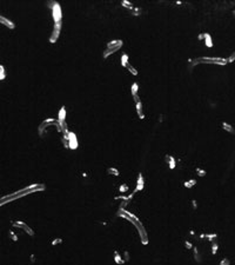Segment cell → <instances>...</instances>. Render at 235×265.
<instances>
[{"instance_id": "24", "label": "cell", "mask_w": 235, "mask_h": 265, "mask_svg": "<svg viewBox=\"0 0 235 265\" xmlns=\"http://www.w3.org/2000/svg\"><path fill=\"white\" fill-rule=\"evenodd\" d=\"M195 172H196V174H197L199 177H206V176H207V171L203 170V169H201V167H196V169H195Z\"/></svg>"}, {"instance_id": "22", "label": "cell", "mask_w": 235, "mask_h": 265, "mask_svg": "<svg viewBox=\"0 0 235 265\" xmlns=\"http://www.w3.org/2000/svg\"><path fill=\"white\" fill-rule=\"evenodd\" d=\"M206 238L209 242H215L218 239V233H206Z\"/></svg>"}, {"instance_id": "40", "label": "cell", "mask_w": 235, "mask_h": 265, "mask_svg": "<svg viewBox=\"0 0 235 265\" xmlns=\"http://www.w3.org/2000/svg\"><path fill=\"white\" fill-rule=\"evenodd\" d=\"M233 14H234V15H235V11H234V12H233Z\"/></svg>"}, {"instance_id": "28", "label": "cell", "mask_w": 235, "mask_h": 265, "mask_svg": "<svg viewBox=\"0 0 235 265\" xmlns=\"http://www.w3.org/2000/svg\"><path fill=\"white\" fill-rule=\"evenodd\" d=\"M6 78V71L3 65H0V80H4Z\"/></svg>"}, {"instance_id": "11", "label": "cell", "mask_w": 235, "mask_h": 265, "mask_svg": "<svg viewBox=\"0 0 235 265\" xmlns=\"http://www.w3.org/2000/svg\"><path fill=\"white\" fill-rule=\"evenodd\" d=\"M124 45V41L121 39H113L111 41L107 43V48H111V47H116V46H121L122 47Z\"/></svg>"}, {"instance_id": "37", "label": "cell", "mask_w": 235, "mask_h": 265, "mask_svg": "<svg viewBox=\"0 0 235 265\" xmlns=\"http://www.w3.org/2000/svg\"><path fill=\"white\" fill-rule=\"evenodd\" d=\"M199 238H200V239H203V238H206V233H201V234L199 236Z\"/></svg>"}, {"instance_id": "35", "label": "cell", "mask_w": 235, "mask_h": 265, "mask_svg": "<svg viewBox=\"0 0 235 265\" xmlns=\"http://www.w3.org/2000/svg\"><path fill=\"white\" fill-rule=\"evenodd\" d=\"M124 255H125V262H128V260H129V253H128L127 251H125Z\"/></svg>"}, {"instance_id": "20", "label": "cell", "mask_w": 235, "mask_h": 265, "mask_svg": "<svg viewBox=\"0 0 235 265\" xmlns=\"http://www.w3.org/2000/svg\"><path fill=\"white\" fill-rule=\"evenodd\" d=\"M193 257H194V259H195V262H197V263H201L202 262V258H201V256H200V253H199V250H197V248L196 246H194L193 248Z\"/></svg>"}, {"instance_id": "5", "label": "cell", "mask_w": 235, "mask_h": 265, "mask_svg": "<svg viewBox=\"0 0 235 265\" xmlns=\"http://www.w3.org/2000/svg\"><path fill=\"white\" fill-rule=\"evenodd\" d=\"M12 225L14 226V227H18V229H21V230H24L26 233H28L29 236H31V237H34V231L29 227L25 222H22V220H13L12 222Z\"/></svg>"}, {"instance_id": "3", "label": "cell", "mask_w": 235, "mask_h": 265, "mask_svg": "<svg viewBox=\"0 0 235 265\" xmlns=\"http://www.w3.org/2000/svg\"><path fill=\"white\" fill-rule=\"evenodd\" d=\"M48 6L52 10V18L54 20V22H59L63 21V11H61V6L59 5L56 1H48Z\"/></svg>"}, {"instance_id": "27", "label": "cell", "mask_w": 235, "mask_h": 265, "mask_svg": "<svg viewBox=\"0 0 235 265\" xmlns=\"http://www.w3.org/2000/svg\"><path fill=\"white\" fill-rule=\"evenodd\" d=\"M126 69H127V70L129 71V73H132L133 76H138V73H139V72H138V70H136V69H135L134 66H132L131 64H129V65H128V66H127Z\"/></svg>"}, {"instance_id": "21", "label": "cell", "mask_w": 235, "mask_h": 265, "mask_svg": "<svg viewBox=\"0 0 235 265\" xmlns=\"http://www.w3.org/2000/svg\"><path fill=\"white\" fill-rule=\"evenodd\" d=\"M128 190H129V187H128V185H127L126 183L121 184L119 187H117V191H119L121 194H125V193H127V192H128Z\"/></svg>"}, {"instance_id": "9", "label": "cell", "mask_w": 235, "mask_h": 265, "mask_svg": "<svg viewBox=\"0 0 235 265\" xmlns=\"http://www.w3.org/2000/svg\"><path fill=\"white\" fill-rule=\"evenodd\" d=\"M135 108H136L138 117L140 118V119H145V114H143V106H142L141 100H138V101L135 103Z\"/></svg>"}, {"instance_id": "26", "label": "cell", "mask_w": 235, "mask_h": 265, "mask_svg": "<svg viewBox=\"0 0 235 265\" xmlns=\"http://www.w3.org/2000/svg\"><path fill=\"white\" fill-rule=\"evenodd\" d=\"M51 244H52V246H56L58 244H63V238H60V237H55L54 239H52Z\"/></svg>"}, {"instance_id": "32", "label": "cell", "mask_w": 235, "mask_h": 265, "mask_svg": "<svg viewBox=\"0 0 235 265\" xmlns=\"http://www.w3.org/2000/svg\"><path fill=\"white\" fill-rule=\"evenodd\" d=\"M184 245H185V246H186V249H188V250H191V249H193V248H194L193 243H192V242H189V241H185V242H184Z\"/></svg>"}, {"instance_id": "8", "label": "cell", "mask_w": 235, "mask_h": 265, "mask_svg": "<svg viewBox=\"0 0 235 265\" xmlns=\"http://www.w3.org/2000/svg\"><path fill=\"white\" fill-rule=\"evenodd\" d=\"M78 147V138L73 132H68V149L75 150Z\"/></svg>"}, {"instance_id": "25", "label": "cell", "mask_w": 235, "mask_h": 265, "mask_svg": "<svg viewBox=\"0 0 235 265\" xmlns=\"http://www.w3.org/2000/svg\"><path fill=\"white\" fill-rule=\"evenodd\" d=\"M131 13H132L133 15H135V17H139V15H141L142 10H141L140 7H133V10L131 11Z\"/></svg>"}, {"instance_id": "33", "label": "cell", "mask_w": 235, "mask_h": 265, "mask_svg": "<svg viewBox=\"0 0 235 265\" xmlns=\"http://www.w3.org/2000/svg\"><path fill=\"white\" fill-rule=\"evenodd\" d=\"M191 204H192L193 210H196V209H197L199 204H197V200H196V199H192V200H191Z\"/></svg>"}, {"instance_id": "13", "label": "cell", "mask_w": 235, "mask_h": 265, "mask_svg": "<svg viewBox=\"0 0 235 265\" xmlns=\"http://www.w3.org/2000/svg\"><path fill=\"white\" fill-rule=\"evenodd\" d=\"M166 160H167V164H168V167L170 170H174L175 166H176V163H175V158L170 155H166Z\"/></svg>"}, {"instance_id": "10", "label": "cell", "mask_w": 235, "mask_h": 265, "mask_svg": "<svg viewBox=\"0 0 235 265\" xmlns=\"http://www.w3.org/2000/svg\"><path fill=\"white\" fill-rule=\"evenodd\" d=\"M138 91H139V85L136 83H133L132 84V87H131V92H132V96H133V99H134L135 103L138 100H140L139 97H138Z\"/></svg>"}, {"instance_id": "6", "label": "cell", "mask_w": 235, "mask_h": 265, "mask_svg": "<svg viewBox=\"0 0 235 265\" xmlns=\"http://www.w3.org/2000/svg\"><path fill=\"white\" fill-rule=\"evenodd\" d=\"M56 123H58V120L53 119V118H48V119L44 120V122L40 124V126H39V133H40V136H42V134L45 133V129H46V127H48V126H51V125H56Z\"/></svg>"}, {"instance_id": "14", "label": "cell", "mask_w": 235, "mask_h": 265, "mask_svg": "<svg viewBox=\"0 0 235 265\" xmlns=\"http://www.w3.org/2000/svg\"><path fill=\"white\" fill-rule=\"evenodd\" d=\"M121 48V46H116V47H111V48H106L105 50V52H104V58L105 59H107L111 54H113L114 52H116V51H119Z\"/></svg>"}, {"instance_id": "2", "label": "cell", "mask_w": 235, "mask_h": 265, "mask_svg": "<svg viewBox=\"0 0 235 265\" xmlns=\"http://www.w3.org/2000/svg\"><path fill=\"white\" fill-rule=\"evenodd\" d=\"M197 64H213V65L225 66L228 64V62L226 58H221V57H200L193 62V66Z\"/></svg>"}, {"instance_id": "17", "label": "cell", "mask_w": 235, "mask_h": 265, "mask_svg": "<svg viewBox=\"0 0 235 265\" xmlns=\"http://www.w3.org/2000/svg\"><path fill=\"white\" fill-rule=\"evenodd\" d=\"M196 180L195 179H188V180H185L184 182V186L186 187V189H192L193 186H195L196 185Z\"/></svg>"}, {"instance_id": "36", "label": "cell", "mask_w": 235, "mask_h": 265, "mask_svg": "<svg viewBox=\"0 0 235 265\" xmlns=\"http://www.w3.org/2000/svg\"><path fill=\"white\" fill-rule=\"evenodd\" d=\"M197 39H199V40H203V39H204V33H200V34L197 36Z\"/></svg>"}, {"instance_id": "19", "label": "cell", "mask_w": 235, "mask_h": 265, "mask_svg": "<svg viewBox=\"0 0 235 265\" xmlns=\"http://www.w3.org/2000/svg\"><path fill=\"white\" fill-rule=\"evenodd\" d=\"M107 173L109 176H114V177H119L120 176V172L116 167H108L107 169Z\"/></svg>"}, {"instance_id": "16", "label": "cell", "mask_w": 235, "mask_h": 265, "mask_svg": "<svg viewBox=\"0 0 235 265\" xmlns=\"http://www.w3.org/2000/svg\"><path fill=\"white\" fill-rule=\"evenodd\" d=\"M114 262H115L116 264H119V265H122V264L126 263L125 259H122V257L120 256V253L117 252V251H114Z\"/></svg>"}, {"instance_id": "29", "label": "cell", "mask_w": 235, "mask_h": 265, "mask_svg": "<svg viewBox=\"0 0 235 265\" xmlns=\"http://www.w3.org/2000/svg\"><path fill=\"white\" fill-rule=\"evenodd\" d=\"M218 250H219V244L216 242H213V244H212V255H216Z\"/></svg>"}, {"instance_id": "1", "label": "cell", "mask_w": 235, "mask_h": 265, "mask_svg": "<svg viewBox=\"0 0 235 265\" xmlns=\"http://www.w3.org/2000/svg\"><path fill=\"white\" fill-rule=\"evenodd\" d=\"M117 215H119L121 218H125V219H127V220H131V222L136 226V229H138V231H139V234H140V238H141L142 244H147V243H148V238H147V232H146L143 225H142V224L140 223V220L136 218V216H134L133 213L126 211L124 208H120V210H119V212H117Z\"/></svg>"}, {"instance_id": "4", "label": "cell", "mask_w": 235, "mask_h": 265, "mask_svg": "<svg viewBox=\"0 0 235 265\" xmlns=\"http://www.w3.org/2000/svg\"><path fill=\"white\" fill-rule=\"evenodd\" d=\"M61 28H63V21L54 22L53 29H52V34L49 37V43H52V44L56 43V40L59 39V36H60V33H61Z\"/></svg>"}, {"instance_id": "30", "label": "cell", "mask_w": 235, "mask_h": 265, "mask_svg": "<svg viewBox=\"0 0 235 265\" xmlns=\"http://www.w3.org/2000/svg\"><path fill=\"white\" fill-rule=\"evenodd\" d=\"M8 234H10V238L12 239V241H14V242H18V236L13 232V230H10L8 231Z\"/></svg>"}, {"instance_id": "34", "label": "cell", "mask_w": 235, "mask_h": 265, "mask_svg": "<svg viewBox=\"0 0 235 265\" xmlns=\"http://www.w3.org/2000/svg\"><path fill=\"white\" fill-rule=\"evenodd\" d=\"M227 62H228V63H234V62H235V52H233V53L229 55V58L227 59Z\"/></svg>"}, {"instance_id": "38", "label": "cell", "mask_w": 235, "mask_h": 265, "mask_svg": "<svg viewBox=\"0 0 235 265\" xmlns=\"http://www.w3.org/2000/svg\"><path fill=\"white\" fill-rule=\"evenodd\" d=\"M189 234L191 236H195V231L194 230H189Z\"/></svg>"}, {"instance_id": "23", "label": "cell", "mask_w": 235, "mask_h": 265, "mask_svg": "<svg viewBox=\"0 0 235 265\" xmlns=\"http://www.w3.org/2000/svg\"><path fill=\"white\" fill-rule=\"evenodd\" d=\"M121 5L124 6V7H126L128 11H132L133 10V4L131 3V1H127V0H122V1H121Z\"/></svg>"}, {"instance_id": "39", "label": "cell", "mask_w": 235, "mask_h": 265, "mask_svg": "<svg viewBox=\"0 0 235 265\" xmlns=\"http://www.w3.org/2000/svg\"><path fill=\"white\" fill-rule=\"evenodd\" d=\"M31 262H35V257H34V255H31Z\"/></svg>"}, {"instance_id": "12", "label": "cell", "mask_w": 235, "mask_h": 265, "mask_svg": "<svg viewBox=\"0 0 235 265\" xmlns=\"http://www.w3.org/2000/svg\"><path fill=\"white\" fill-rule=\"evenodd\" d=\"M221 129L223 130V131H226V132H228V133H232V134H235V130H234V127L230 125V124H228V123H226V122H222L221 123Z\"/></svg>"}, {"instance_id": "18", "label": "cell", "mask_w": 235, "mask_h": 265, "mask_svg": "<svg viewBox=\"0 0 235 265\" xmlns=\"http://www.w3.org/2000/svg\"><path fill=\"white\" fill-rule=\"evenodd\" d=\"M121 65L124 67H127L129 65V58H128V54L127 53H124L121 55Z\"/></svg>"}, {"instance_id": "15", "label": "cell", "mask_w": 235, "mask_h": 265, "mask_svg": "<svg viewBox=\"0 0 235 265\" xmlns=\"http://www.w3.org/2000/svg\"><path fill=\"white\" fill-rule=\"evenodd\" d=\"M204 45L207 47H213V39H212V36L209 33H204Z\"/></svg>"}, {"instance_id": "7", "label": "cell", "mask_w": 235, "mask_h": 265, "mask_svg": "<svg viewBox=\"0 0 235 265\" xmlns=\"http://www.w3.org/2000/svg\"><path fill=\"white\" fill-rule=\"evenodd\" d=\"M143 187H145V179H143V174L140 172L139 174H138V178H136V185H135V190H134V194L136 193V192H140V191H142L143 190Z\"/></svg>"}, {"instance_id": "31", "label": "cell", "mask_w": 235, "mask_h": 265, "mask_svg": "<svg viewBox=\"0 0 235 265\" xmlns=\"http://www.w3.org/2000/svg\"><path fill=\"white\" fill-rule=\"evenodd\" d=\"M220 265H230V259H229V258H227V257L222 258V259H221V262H220Z\"/></svg>"}]
</instances>
